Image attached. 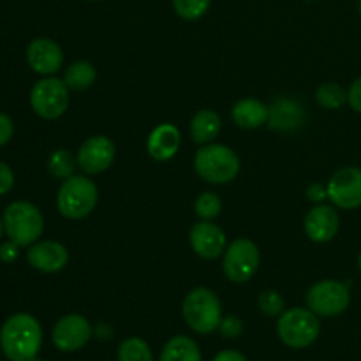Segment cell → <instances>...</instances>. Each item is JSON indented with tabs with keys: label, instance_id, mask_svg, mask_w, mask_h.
Returning a JSON list of instances; mask_svg holds the SVG:
<instances>
[{
	"label": "cell",
	"instance_id": "4dcf8cb0",
	"mask_svg": "<svg viewBox=\"0 0 361 361\" xmlns=\"http://www.w3.org/2000/svg\"><path fill=\"white\" fill-rule=\"evenodd\" d=\"M13 133H14L13 120H11L7 115H4V113H0V147L9 143V140L13 137Z\"/></svg>",
	"mask_w": 361,
	"mask_h": 361
},
{
	"label": "cell",
	"instance_id": "8992f818",
	"mask_svg": "<svg viewBox=\"0 0 361 361\" xmlns=\"http://www.w3.org/2000/svg\"><path fill=\"white\" fill-rule=\"evenodd\" d=\"M277 334L288 348L303 349L316 342L321 334V324L312 310L296 307L282 314L277 321Z\"/></svg>",
	"mask_w": 361,
	"mask_h": 361
},
{
	"label": "cell",
	"instance_id": "44dd1931",
	"mask_svg": "<svg viewBox=\"0 0 361 361\" xmlns=\"http://www.w3.org/2000/svg\"><path fill=\"white\" fill-rule=\"evenodd\" d=\"M159 361H203L196 342L185 335H176L169 338L164 345Z\"/></svg>",
	"mask_w": 361,
	"mask_h": 361
},
{
	"label": "cell",
	"instance_id": "d6986e66",
	"mask_svg": "<svg viewBox=\"0 0 361 361\" xmlns=\"http://www.w3.org/2000/svg\"><path fill=\"white\" fill-rule=\"evenodd\" d=\"M233 120L242 129H257L268 122V108L257 99H243L233 106Z\"/></svg>",
	"mask_w": 361,
	"mask_h": 361
},
{
	"label": "cell",
	"instance_id": "4316f807",
	"mask_svg": "<svg viewBox=\"0 0 361 361\" xmlns=\"http://www.w3.org/2000/svg\"><path fill=\"white\" fill-rule=\"evenodd\" d=\"M210 2L212 0H173V7L180 18L192 21L207 13Z\"/></svg>",
	"mask_w": 361,
	"mask_h": 361
},
{
	"label": "cell",
	"instance_id": "4fadbf2b",
	"mask_svg": "<svg viewBox=\"0 0 361 361\" xmlns=\"http://www.w3.org/2000/svg\"><path fill=\"white\" fill-rule=\"evenodd\" d=\"M190 245L203 259H215L226 249V235L214 222L203 221L190 228Z\"/></svg>",
	"mask_w": 361,
	"mask_h": 361
},
{
	"label": "cell",
	"instance_id": "1f68e13d",
	"mask_svg": "<svg viewBox=\"0 0 361 361\" xmlns=\"http://www.w3.org/2000/svg\"><path fill=\"white\" fill-rule=\"evenodd\" d=\"M348 102L355 111L361 113V78L353 81V85L348 90Z\"/></svg>",
	"mask_w": 361,
	"mask_h": 361
},
{
	"label": "cell",
	"instance_id": "3957f363",
	"mask_svg": "<svg viewBox=\"0 0 361 361\" xmlns=\"http://www.w3.org/2000/svg\"><path fill=\"white\" fill-rule=\"evenodd\" d=\"M196 173L208 183H228L240 171L238 155L224 145H207L200 148L194 159Z\"/></svg>",
	"mask_w": 361,
	"mask_h": 361
},
{
	"label": "cell",
	"instance_id": "74e56055",
	"mask_svg": "<svg viewBox=\"0 0 361 361\" xmlns=\"http://www.w3.org/2000/svg\"><path fill=\"white\" fill-rule=\"evenodd\" d=\"M30 361H41V360H37V358H34V360H30Z\"/></svg>",
	"mask_w": 361,
	"mask_h": 361
},
{
	"label": "cell",
	"instance_id": "277c9868",
	"mask_svg": "<svg viewBox=\"0 0 361 361\" xmlns=\"http://www.w3.org/2000/svg\"><path fill=\"white\" fill-rule=\"evenodd\" d=\"M4 229L11 242L20 247L32 245L44 229V221L35 204L28 201H14L4 212Z\"/></svg>",
	"mask_w": 361,
	"mask_h": 361
},
{
	"label": "cell",
	"instance_id": "ac0fdd59",
	"mask_svg": "<svg viewBox=\"0 0 361 361\" xmlns=\"http://www.w3.org/2000/svg\"><path fill=\"white\" fill-rule=\"evenodd\" d=\"M303 122H305V113L298 102L281 99L268 108V126L274 130L298 129Z\"/></svg>",
	"mask_w": 361,
	"mask_h": 361
},
{
	"label": "cell",
	"instance_id": "f35d334b",
	"mask_svg": "<svg viewBox=\"0 0 361 361\" xmlns=\"http://www.w3.org/2000/svg\"><path fill=\"white\" fill-rule=\"evenodd\" d=\"M360 14H361V0H360Z\"/></svg>",
	"mask_w": 361,
	"mask_h": 361
},
{
	"label": "cell",
	"instance_id": "7402d4cb",
	"mask_svg": "<svg viewBox=\"0 0 361 361\" xmlns=\"http://www.w3.org/2000/svg\"><path fill=\"white\" fill-rule=\"evenodd\" d=\"M95 78H97V71L87 60H80L67 67L66 74H63V81H66L67 88L74 92H83L94 85Z\"/></svg>",
	"mask_w": 361,
	"mask_h": 361
},
{
	"label": "cell",
	"instance_id": "83f0119b",
	"mask_svg": "<svg viewBox=\"0 0 361 361\" xmlns=\"http://www.w3.org/2000/svg\"><path fill=\"white\" fill-rule=\"evenodd\" d=\"M259 309L267 316H279L284 310V298L277 291H264L259 296Z\"/></svg>",
	"mask_w": 361,
	"mask_h": 361
},
{
	"label": "cell",
	"instance_id": "7c38bea8",
	"mask_svg": "<svg viewBox=\"0 0 361 361\" xmlns=\"http://www.w3.org/2000/svg\"><path fill=\"white\" fill-rule=\"evenodd\" d=\"M78 166L87 175L106 171L115 161V145L106 136H92L78 150Z\"/></svg>",
	"mask_w": 361,
	"mask_h": 361
},
{
	"label": "cell",
	"instance_id": "ffe728a7",
	"mask_svg": "<svg viewBox=\"0 0 361 361\" xmlns=\"http://www.w3.org/2000/svg\"><path fill=\"white\" fill-rule=\"evenodd\" d=\"M221 116L217 115L212 109H201L196 113V116L192 118L190 123V134H192V140L196 143H210L212 140L219 136L221 133Z\"/></svg>",
	"mask_w": 361,
	"mask_h": 361
},
{
	"label": "cell",
	"instance_id": "52a82bcc",
	"mask_svg": "<svg viewBox=\"0 0 361 361\" xmlns=\"http://www.w3.org/2000/svg\"><path fill=\"white\" fill-rule=\"evenodd\" d=\"M32 109L44 120H55L66 113L69 106V88L66 81L56 78H44L37 81L30 92Z\"/></svg>",
	"mask_w": 361,
	"mask_h": 361
},
{
	"label": "cell",
	"instance_id": "d590c367",
	"mask_svg": "<svg viewBox=\"0 0 361 361\" xmlns=\"http://www.w3.org/2000/svg\"><path fill=\"white\" fill-rule=\"evenodd\" d=\"M4 233V221H0V236H2Z\"/></svg>",
	"mask_w": 361,
	"mask_h": 361
},
{
	"label": "cell",
	"instance_id": "2e32d148",
	"mask_svg": "<svg viewBox=\"0 0 361 361\" xmlns=\"http://www.w3.org/2000/svg\"><path fill=\"white\" fill-rule=\"evenodd\" d=\"M341 219L335 208L328 204H317L316 208L307 214L305 217V233L312 242L326 243L335 238L338 231Z\"/></svg>",
	"mask_w": 361,
	"mask_h": 361
},
{
	"label": "cell",
	"instance_id": "603a6c76",
	"mask_svg": "<svg viewBox=\"0 0 361 361\" xmlns=\"http://www.w3.org/2000/svg\"><path fill=\"white\" fill-rule=\"evenodd\" d=\"M118 361H154V356L143 338L130 337L118 345Z\"/></svg>",
	"mask_w": 361,
	"mask_h": 361
},
{
	"label": "cell",
	"instance_id": "9c48e42d",
	"mask_svg": "<svg viewBox=\"0 0 361 361\" xmlns=\"http://www.w3.org/2000/svg\"><path fill=\"white\" fill-rule=\"evenodd\" d=\"M259 267V249L250 240H235L224 254V274L231 282L242 284L252 279Z\"/></svg>",
	"mask_w": 361,
	"mask_h": 361
},
{
	"label": "cell",
	"instance_id": "7a4b0ae2",
	"mask_svg": "<svg viewBox=\"0 0 361 361\" xmlns=\"http://www.w3.org/2000/svg\"><path fill=\"white\" fill-rule=\"evenodd\" d=\"M182 314L190 330L208 335L217 330L222 321L221 300L210 289L196 288L183 300Z\"/></svg>",
	"mask_w": 361,
	"mask_h": 361
},
{
	"label": "cell",
	"instance_id": "e575fe53",
	"mask_svg": "<svg viewBox=\"0 0 361 361\" xmlns=\"http://www.w3.org/2000/svg\"><path fill=\"white\" fill-rule=\"evenodd\" d=\"M307 196H309L310 201H323L324 196H328V194L324 192V189L319 183H314V185H310L309 190H307Z\"/></svg>",
	"mask_w": 361,
	"mask_h": 361
},
{
	"label": "cell",
	"instance_id": "8fae6325",
	"mask_svg": "<svg viewBox=\"0 0 361 361\" xmlns=\"http://www.w3.org/2000/svg\"><path fill=\"white\" fill-rule=\"evenodd\" d=\"M92 337V326L87 317L80 314H69L63 316L62 319L56 321L53 328V344L62 353H74L80 351L81 348L88 344Z\"/></svg>",
	"mask_w": 361,
	"mask_h": 361
},
{
	"label": "cell",
	"instance_id": "f1b7e54d",
	"mask_svg": "<svg viewBox=\"0 0 361 361\" xmlns=\"http://www.w3.org/2000/svg\"><path fill=\"white\" fill-rule=\"evenodd\" d=\"M219 330H221L222 337L236 338L242 335L243 323H242V319H238L236 316H226V317H222L221 324H219Z\"/></svg>",
	"mask_w": 361,
	"mask_h": 361
},
{
	"label": "cell",
	"instance_id": "6da1fadb",
	"mask_svg": "<svg viewBox=\"0 0 361 361\" xmlns=\"http://www.w3.org/2000/svg\"><path fill=\"white\" fill-rule=\"evenodd\" d=\"M42 344L41 324L30 314H14L0 330V345L11 361H30Z\"/></svg>",
	"mask_w": 361,
	"mask_h": 361
},
{
	"label": "cell",
	"instance_id": "d6a6232c",
	"mask_svg": "<svg viewBox=\"0 0 361 361\" xmlns=\"http://www.w3.org/2000/svg\"><path fill=\"white\" fill-rule=\"evenodd\" d=\"M18 249H20V245L14 242H7V243H2L0 245V261L2 263H14V261L18 259Z\"/></svg>",
	"mask_w": 361,
	"mask_h": 361
},
{
	"label": "cell",
	"instance_id": "836d02e7",
	"mask_svg": "<svg viewBox=\"0 0 361 361\" xmlns=\"http://www.w3.org/2000/svg\"><path fill=\"white\" fill-rule=\"evenodd\" d=\"M214 361H247L245 356L238 351H233V349H226V351H221L217 356H215Z\"/></svg>",
	"mask_w": 361,
	"mask_h": 361
},
{
	"label": "cell",
	"instance_id": "d4e9b609",
	"mask_svg": "<svg viewBox=\"0 0 361 361\" xmlns=\"http://www.w3.org/2000/svg\"><path fill=\"white\" fill-rule=\"evenodd\" d=\"M78 161H74L73 155L67 150H56L49 155L48 159V169L55 178L67 180L69 176L74 175V169H76Z\"/></svg>",
	"mask_w": 361,
	"mask_h": 361
},
{
	"label": "cell",
	"instance_id": "ab89813d",
	"mask_svg": "<svg viewBox=\"0 0 361 361\" xmlns=\"http://www.w3.org/2000/svg\"><path fill=\"white\" fill-rule=\"evenodd\" d=\"M92 2H97V0H92Z\"/></svg>",
	"mask_w": 361,
	"mask_h": 361
},
{
	"label": "cell",
	"instance_id": "e0dca14e",
	"mask_svg": "<svg viewBox=\"0 0 361 361\" xmlns=\"http://www.w3.org/2000/svg\"><path fill=\"white\" fill-rule=\"evenodd\" d=\"M182 137H180V130L171 123H161L152 130L150 137H148V154L155 161H169L178 152Z\"/></svg>",
	"mask_w": 361,
	"mask_h": 361
},
{
	"label": "cell",
	"instance_id": "5b68a950",
	"mask_svg": "<svg viewBox=\"0 0 361 361\" xmlns=\"http://www.w3.org/2000/svg\"><path fill=\"white\" fill-rule=\"evenodd\" d=\"M99 200V190L87 176H69L63 180L56 196V207L66 219H83L95 208Z\"/></svg>",
	"mask_w": 361,
	"mask_h": 361
},
{
	"label": "cell",
	"instance_id": "cb8c5ba5",
	"mask_svg": "<svg viewBox=\"0 0 361 361\" xmlns=\"http://www.w3.org/2000/svg\"><path fill=\"white\" fill-rule=\"evenodd\" d=\"M317 104L326 109H337L348 101V92L337 83H324L316 92Z\"/></svg>",
	"mask_w": 361,
	"mask_h": 361
},
{
	"label": "cell",
	"instance_id": "8d00e7d4",
	"mask_svg": "<svg viewBox=\"0 0 361 361\" xmlns=\"http://www.w3.org/2000/svg\"><path fill=\"white\" fill-rule=\"evenodd\" d=\"M358 267H360V271H361V254H360V257H358Z\"/></svg>",
	"mask_w": 361,
	"mask_h": 361
},
{
	"label": "cell",
	"instance_id": "30bf717a",
	"mask_svg": "<svg viewBox=\"0 0 361 361\" xmlns=\"http://www.w3.org/2000/svg\"><path fill=\"white\" fill-rule=\"evenodd\" d=\"M328 197L342 210H355L361 207V169L342 168L328 182Z\"/></svg>",
	"mask_w": 361,
	"mask_h": 361
},
{
	"label": "cell",
	"instance_id": "5bb4252c",
	"mask_svg": "<svg viewBox=\"0 0 361 361\" xmlns=\"http://www.w3.org/2000/svg\"><path fill=\"white\" fill-rule=\"evenodd\" d=\"M27 62L35 73L55 74L62 67L63 53L55 41L48 37H39L28 44Z\"/></svg>",
	"mask_w": 361,
	"mask_h": 361
},
{
	"label": "cell",
	"instance_id": "ba28073f",
	"mask_svg": "<svg viewBox=\"0 0 361 361\" xmlns=\"http://www.w3.org/2000/svg\"><path fill=\"white\" fill-rule=\"evenodd\" d=\"M307 307L316 316L334 317L344 312L351 302L348 286L338 281H321L307 293Z\"/></svg>",
	"mask_w": 361,
	"mask_h": 361
},
{
	"label": "cell",
	"instance_id": "484cf974",
	"mask_svg": "<svg viewBox=\"0 0 361 361\" xmlns=\"http://www.w3.org/2000/svg\"><path fill=\"white\" fill-rule=\"evenodd\" d=\"M194 210L200 215V219L203 221H214L221 215L222 210V201L217 194L214 192H203L196 200V204H194Z\"/></svg>",
	"mask_w": 361,
	"mask_h": 361
},
{
	"label": "cell",
	"instance_id": "9a60e30c",
	"mask_svg": "<svg viewBox=\"0 0 361 361\" xmlns=\"http://www.w3.org/2000/svg\"><path fill=\"white\" fill-rule=\"evenodd\" d=\"M27 261L32 268L42 271V274H55L66 268L69 261V252L66 247L59 242H41L30 247L27 252Z\"/></svg>",
	"mask_w": 361,
	"mask_h": 361
},
{
	"label": "cell",
	"instance_id": "f546056e",
	"mask_svg": "<svg viewBox=\"0 0 361 361\" xmlns=\"http://www.w3.org/2000/svg\"><path fill=\"white\" fill-rule=\"evenodd\" d=\"M14 185V175L11 168L4 162H0V196L7 194Z\"/></svg>",
	"mask_w": 361,
	"mask_h": 361
}]
</instances>
